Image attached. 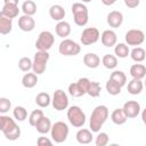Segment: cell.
<instances>
[{
    "mask_svg": "<svg viewBox=\"0 0 146 146\" xmlns=\"http://www.w3.org/2000/svg\"><path fill=\"white\" fill-rule=\"evenodd\" d=\"M0 130L8 140L14 141L21 137V128L18 127L16 121L5 114L0 116Z\"/></svg>",
    "mask_w": 146,
    "mask_h": 146,
    "instance_id": "6da1fadb",
    "label": "cell"
},
{
    "mask_svg": "<svg viewBox=\"0 0 146 146\" xmlns=\"http://www.w3.org/2000/svg\"><path fill=\"white\" fill-rule=\"evenodd\" d=\"M108 108L105 105H98L96 106L90 115L89 120V128L92 132H99L100 128L104 125L106 120L108 119Z\"/></svg>",
    "mask_w": 146,
    "mask_h": 146,
    "instance_id": "7a4b0ae2",
    "label": "cell"
},
{
    "mask_svg": "<svg viewBox=\"0 0 146 146\" xmlns=\"http://www.w3.org/2000/svg\"><path fill=\"white\" fill-rule=\"evenodd\" d=\"M68 132H70V129H68V125L63 122V121H57L52 124L51 127V130H50V136H51V139L57 143V144H62L64 143L67 137H68Z\"/></svg>",
    "mask_w": 146,
    "mask_h": 146,
    "instance_id": "3957f363",
    "label": "cell"
},
{
    "mask_svg": "<svg viewBox=\"0 0 146 146\" xmlns=\"http://www.w3.org/2000/svg\"><path fill=\"white\" fill-rule=\"evenodd\" d=\"M71 10L73 14L74 23L78 26L87 25V23L89 21V16H88V8L86 5H83L82 2H74L72 5Z\"/></svg>",
    "mask_w": 146,
    "mask_h": 146,
    "instance_id": "277c9868",
    "label": "cell"
},
{
    "mask_svg": "<svg viewBox=\"0 0 146 146\" xmlns=\"http://www.w3.org/2000/svg\"><path fill=\"white\" fill-rule=\"evenodd\" d=\"M66 115H67L68 122L75 128H81L86 123V119H87L86 113L82 111V108L80 106L73 105V106L68 107Z\"/></svg>",
    "mask_w": 146,
    "mask_h": 146,
    "instance_id": "5b68a950",
    "label": "cell"
},
{
    "mask_svg": "<svg viewBox=\"0 0 146 146\" xmlns=\"http://www.w3.org/2000/svg\"><path fill=\"white\" fill-rule=\"evenodd\" d=\"M90 84V80L88 78H80L76 82H72L68 86V94L72 97L79 98L87 94Z\"/></svg>",
    "mask_w": 146,
    "mask_h": 146,
    "instance_id": "8992f818",
    "label": "cell"
},
{
    "mask_svg": "<svg viewBox=\"0 0 146 146\" xmlns=\"http://www.w3.org/2000/svg\"><path fill=\"white\" fill-rule=\"evenodd\" d=\"M58 51L63 56H76L81 51V46L71 39H64L58 46Z\"/></svg>",
    "mask_w": 146,
    "mask_h": 146,
    "instance_id": "52a82bcc",
    "label": "cell"
},
{
    "mask_svg": "<svg viewBox=\"0 0 146 146\" xmlns=\"http://www.w3.org/2000/svg\"><path fill=\"white\" fill-rule=\"evenodd\" d=\"M49 60V54L48 51H42V50H38L34 54L33 57V66H32V71L40 75L42 74L46 68H47V63Z\"/></svg>",
    "mask_w": 146,
    "mask_h": 146,
    "instance_id": "ba28073f",
    "label": "cell"
},
{
    "mask_svg": "<svg viewBox=\"0 0 146 146\" xmlns=\"http://www.w3.org/2000/svg\"><path fill=\"white\" fill-rule=\"evenodd\" d=\"M55 42V36L50 31H42L38 35V39L35 41V48L38 50L48 51Z\"/></svg>",
    "mask_w": 146,
    "mask_h": 146,
    "instance_id": "9c48e42d",
    "label": "cell"
},
{
    "mask_svg": "<svg viewBox=\"0 0 146 146\" xmlns=\"http://www.w3.org/2000/svg\"><path fill=\"white\" fill-rule=\"evenodd\" d=\"M68 97L66 95V92L62 89H57L55 90L54 95H52V99H51V104L52 107L56 111H64L68 107Z\"/></svg>",
    "mask_w": 146,
    "mask_h": 146,
    "instance_id": "30bf717a",
    "label": "cell"
},
{
    "mask_svg": "<svg viewBox=\"0 0 146 146\" xmlns=\"http://www.w3.org/2000/svg\"><path fill=\"white\" fill-rule=\"evenodd\" d=\"M124 40L125 43L128 46H133V47H138L141 43H144L145 41V34L141 30L138 29H131L129 30L125 35H124Z\"/></svg>",
    "mask_w": 146,
    "mask_h": 146,
    "instance_id": "8fae6325",
    "label": "cell"
},
{
    "mask_svg": "<svg viewBox=\"0 0 146 146\" xmlns=\"http://www.w3.org/2000/svg\"><path fill=\"white\" fill-rule=\"evenodd\" d=\"M100 38V33L98 31V29L96 27H86L80 36V41L82 44L84 46H90L96 43Z\"/></svg>",
    "mask_w": 146,
    "mask_h": 146,
    "instance_id": "7c38bea8",
    "label": "cell"
},
{
    "mask_svg": "<svg viewBox=\"0 0 146 146\" xmlns=\"http://www.w3.org/2000/svg\"><path fill=\"white\" fill-rule=\"evenodd\" d=\"M123 111L127 114L128 119L137 117L140 114V104L136 100H128L123 104Z\"/></svg>",
    "mask_w": 146,
    "mask_h": 146,
    "instance_id": "4fadbf2b",
    "label": "cell"
},
{
    "mask_svg": "<svg viewBox=\"0 0 146 146\" xmlns=\"http://www.w3.org/2000/svg\"><path fill=\"white\" fill-rule=\"evenodd\" d=\"M100 41H102L103 46L111 48V47H114L116 44L117 35L113 30H105L100 35Z\"/></svg>",
    "mask_w": 146,
    "mask_h": 146,
    "instance_id": "5bb4252c",
    "label": "cell"
},
{
    "mask_svg": "<svg viewBox=\"0 0 146 146\" xmlns=\"http://www.w3.org/2000/svg\"><path fill=\"white\" fill-rule=\"evenodd\" d=\"M123 14L119 10H112L107 14V24L113 27V29H117L122 25L123 23Z\"/></svg>",
    "mask_w": 146,
    "mask_h": 146,
    "instance_id": "9a60e30c",
    "label": "cell"
},
{
    "mask_svg": "<svg viewBox=\"0 0 146 146\" xmlns=\"http://www.w3.org/2000/svg\"><path fill=\"white\" fill-rule=\"evenodd\" d=\"M18 27L23 32H31L35 27V21L30 15H22L18 18Z\"/></svg>",
    "mask_w": 146,
    "mask_h": 146,
    "instance_id": "2e32d148",
    "label": "cell"
},
{
    "mask_svg": "<svg viewBox=\"0 0 146 146\" xmlns=\"http://www.w3.org/2000/svg\"><path fill=\"white\" fill-rule=\"evenodd\" d=\"M75 138H76V141L79 144H82V145H88L94 139V136H92V131L90 129H80L78 130L76 135H75Z\"/></svg>",
    "mask_w": 146,
    "mask_h": 146,
    "instance_id": "e0dca14e",
    "label": "cell"
},
{
    "mask_svg": "<svg viewBox=\"0 0 146 146\" xmlns=\"http://www.w3.org/2000/svg\"><path fill=\"white\" fill-rule=\"evenodd\" d=\"M55 31H56V34H57L58 36H60V38H63V39H66V36H68V35L71 34L72 29H71V25H70L68 22H66V21H60V22H58V23L56 24Z\"/></svg>",
    "mask_w": 146,
    "mask_h": 146,
    "instance_id": "ac0fdd59",
    "label": "cell"
},
{
    "mask_svg": "<svg viewBox=\"0 0 146 146\" xmlns=\"http://www.w3.org/2000/svg\"><path fill=\"white\" fill-rule=\"evenodd\" d=\"M65 9L64 7H62L60 5H52L50 8H49V16L51 17V19L54 21H57V22H60V21H64V17H65Z\"/></svg>",
    "mask_w": 146,
    "mask_h": 146,
    "instance_id": "d6986e66",
    "label": "cell"
},
{
    "mask_svg": "<svg viewBox=\"0 0 146 146\" xmlns=\"http://www.w3.org/2000/svg\"><path fill=\"white\" fill-rule=\"evenodd\" d=\"M83 64L89 68H97L100 65V58L97 54L88 52L83 56Z\"/></svg>",
    "mask_w": 146,
    "mask_h": 146,
    "instance_id": "ffe728a7",
    "label": "cell"
},
{
    "mask_svg": "<svg viewBox=\"0 0 146 146\" xmlns=\"http://www.w3.org/2000/svg\"><path fill=\"white\" fill-rule=\"evenodd\" d=\"M111 120H112V122H113L114 124H116V125H122V124H124V123L127 122L128 116H127V114L124 113L123 108H115V110L112 112V114H111Z\"/></svg>",
    "mask_w": 146,
    "mask_h": 146,
    "instance_id": "44dd1931",
    "label": "cell"
},
{
    "mask_svg": "<svg viewBox=\"0 0 146 146\" xmlns=\"http://www.w3.org/2000/svg\"><path fill=\"white\" fill-rule=\"evenodd\" d=\"M36 83H38V74H35L34 72H27L22 78V84L24 88L27 89L34 88Z\"/></svg>",
    "mask_w": 146,
    "mask_h": 146,
    "instance_id": "7402d4cb",
    "label": "cell"
},
{
    "mask_svg": "<svg viewBox=\"0 0 146 146\" xmlns=\"http://www.w3.org/2000/svg\"><path fill=\"white\" fill-rule=\"evenodd\" d=\"M127 89H128V92H129L130 95L136 96V95H139V94L143 91V89H144V83H143V81L139 80V79H132L131 81L128 82Z\"/></svg>",
    "mask_w": 146,
    "mask_h": 146,
    "instance_id": "603a6c76",
    "label": "cell"
},
{
    "mask_svg": "<svg viewBox=\"0 0 146 146\" xmlns=\"http://www.w3.org/2000/svg\"><path fill=\"white\" fill-rule=\"evenodd\" d=\"M19 14V8L17 5H3L0 15L8 18H16Z\"/></svg>",
    "mask_w": 146,
    "mask_h": 146,
    "instance_id": "cb8c5ba5",
    "label": "cell"
},
{
    "mask_svg": "<svg viewBox=\"0 0 146 146\" xmlns=\"http://www.w3.org/2000/svg\"><path fill=\"white\" fill-rule=\"evenodd\" d=\"M130 75L132 76V79H139L143 80L146 76V66L143 64H133L130 67Z\"/></svg>",
    "mask_w": 146,
    "mask_h": 146,
    "instance_id": "d4e9b609",
    "label": "cell"
},
{
    "mask_svg": "<svg viewBox=\"0 0 146 146\" xmlns=\"http://www.w3.org/2000/svg\"><path fill=\"white\" fill-rule=\"evenodd\" d=\"M51 127H52V124H51L50 119L47 117V116H43V117H41V120L36 123L35 129H36V131H38L39 133H41V135H46V133L50 132Z\"/></svg>",
    "mask_w": 146,
    "mask_h": 146,
    "instance_id": "484cf974",
    "label": "cell"
},
{
    "mask_svg": "<svg viewBox=\"0 0 146 146\" xmlns=\"http://www.w3.org/2000/svg\"><path fill=\"white\" fill-rule=\"evenodd\" d=\"M13 30V19L0 15V33L2 35L9 34Z\"/></svg>",
    "mask_w": 146,
    "mask_h": 146,
    "instance_id": "4316f807",
    "label": "cell"
},
{
    "mask_svg": "<svg viewBox=\"0 0 146 146\" xmlns=\"http://www.w3.org/2000/svg\"><path fill=\"white\" fill-rule=\"evenodd\" d=\"M114 54L116 57L119 58H127L128 56H130V49L129 46L127 43H116L114 46Z\"/></svg>",
    "mask_w": 146,
    "mask_h": 146,
    "instance_id": "83f0119b",
    "label": "cell"
},
{
    "mask_svg": "<svg viewBox=\"0 0 146 146\" xmlns=\"http://www.w3.org/2000/svg\"><path fill=\"white\" fill-rule=\"evenodd\" d=\"M130 57L136 63H141L146 58V51L141 47H135L132 50H130Z\"/></svg>",
    "mask_w": 146,
    "mask_h": 146,
    "instance_id": "f1b7e54d",
    "label": "cell"
},
{
    "mask_svg": "<svg viewBox=\"0 0 146 146\" xmlns=\"http://www.w3.org/2000/svg\"><path fill=\"white\" fill-rule=\"evenodd\" d=\"M50 103H51V98L48 92H39L35 97V104L41 108L48 107Z\"/></svg>",
    "mask_w": 146,
    "mask_h": 146,
    "instance_id": "f546056e",
    "label": "cell"
},
{
    "mask_svg": "<svg viewBox=\"0 0 146 146\" xmlns=\"http://www.w3.org/2000/svg\"><path fill=\"white\" fill-rule=\"evenodd\" d=\"M102 64L108 70H114L117 66V57L112 54H106L102 59Z\"/></svg>",
    "mask_w": 146,
    "mask_h": 146,
    "instance_id": "4dcf8cb0",
    "label": "cell"
},
{
    "mask_svg": "<svg viewBox=\"0 0 146 146\" xmlns=\"http://www.w3.org/2000/svg\"><path fill=\"white\" fill-rule=\"evenodd\" d=\"M22 11L24 15H30V16H33L35 13H36V5L34 1L32 0H25L22 5Z\"/></svg>",
    "mask_w": 146,
    "mask_h": 146,
    "instance_id": "1f68e13d",
    "label": "cell"
},
{
    "mask_svg": "<svg viewBox=\"0 0 146 146\" xmlns=\"http://www.w3.org/2000/svg\"><path fill=\"white\" fill-rule=\"evenodd\" d=\"M105 88H106V91H107L110 95H112V96L119 95V94L121 92V89H122V87H121L119 83H116L115 81H113L112 79H108V80H107Z\"/></svg>",
    "mask_w": 146,
    "mask_h": 146,
    "instance_id": "d6a6232c",
    "label": "cell"
},
{
    "mask_svg": "<svg viewBox=\"0 0 146 146\" xmlns=\"http://www.w3.org/2000/svg\"><path fill=\"white\" fill-rule=\"evenodd\" d=\"M110 79H112L113 81H115L116 83H119L121 87H124L125 83H127V75L122 71H113L111 73Z\"/></svg>",
    "mask_w": 146,
    "mask_h": 146,
    "instance_id": "836d02e7",
    "label": "cell"
},
{
    "mask_svg": "<svg viewBox=\"0 0 146 146\" xmlns=\"http://www.w3.org/2000/svg\"><path fill=\"white\" fill-rule=\"evenodd\" d=\"M13 116L15 117L16 121H24L26 117H27V111L25 107L23 106H16L14 110H13Z\"/></svg>",
    "mask_w": 146,
    "mask_h": 146,
    "instance_id": "e575fe53",
    "label": "cell"
},
{
    "mask_svg": "<svg viewBox=\"0 0 146 146\" xmlns=\"http://www.w3.org/2000/svg\"><path fill=\"white\" fill-rule=\"evenodd\" d=\"M44 114H43V111L42 110H34L31 112V114L29 115V123L30 125L32 127H35L36 123L41 120V117H43Z\"/></svg>",
    "mask_w": 146,
    "mask_h": 146,
    "instance_id": "d590c367",
    "label": "cell"
},
{
    "mask_svg": "<svg viewBox=\"0 0 146 146\" xmlns=\"http://www.w3.org/2000/svg\"><path fill=\"white\" fill-rule=\"evenodd\" d=\"M33 66V60L30 57H22L18 60V68L22 72H29L30 70H32Z\"/></svg>",
    "mask_w": 146,
    "mask_h": 146,
    "instance_id": "8d00e7d4",
    "label": "cell"
},
{
    "mask_svg": "<svg viewBox=\"0 0 146 146\" xmlns=\"http://www.w3.org/2000/svg\"><path fill=\"white\" fill-rule=\"evenodd\" d=\"M100 91H102V87L100 84L97 82V81H90V84H89V88H88V91L87 94L90 96V97H98L100 95Z\"/></svg>",
    "mask_w": 146,
    "mask_h": 146,
    "instance_id": "74e56055",
    "label": "cell"
},
{
    "mask_svg": "<svg viewBox=\"0 0 146 146\" xmlns=\"http://www.w3.org/2000/svg\"><path fill=\"white\" fill-rule=\"evenodd\" d=\"M110 143V137L106 132H99L95 139L96 146H106Z\"/></svg>",
    "mask_w": 146,
    "mask_h": 146,
    "instance_id": "f35d334b",
    "label": "cell"
},
{
    "mask_svg": "<svg viewBox=\"0 0 146 146\" xmlns=\"http://www.w3.org/2000/svg\"><path fill=\"white\" fill-rule=\"evenodd\" d=\"M10 108H11V102L6 97H1L0 98V113L5 114L9 112Z\"/></svg>",
    "mask_w": 146,
    "mask_h": 146,
    "instance_id": "ab89813d",
    "label": "cell"
},
{
    "mask_svg": "<svg viewBox=\"0 0 146 146\" xmlns=\"http://www.w3.org/2000/svg\"><path fill=\"white\" fill-rule=\"evenodd\" d=\"M52 141L54 140H51V139H49L48 137H39L38 138V140H36V144L39 145V146H46V145H52Z\"/></svg>",
    "mask_w": 146,
    "mask_h": 146,
    "instance_id": "60d3db41",
    "label": "cell"
},
{
    "mask_svg": "<svg viewBox=\"0 0 146 146\" xmlns=\"http://www.w3.org/2000/svg\"><path fill=\"white\" fill-rule=\"evenodd\" d=\"M140 3V0H124V5L128 8H137Z\"/></svg>",
    "mask_w": 146,
    "mask_h": 146,
    "instance_id": "b9f144b4",
    "label": "cell"
},
{
    "mask_svg": "<svg viewBox=\"0 0 146 146\" xmlns=\"http://www.w3.org/2000/svg\"><path fill=\"white\" fill-rule=\"evenodd\" d=\"M100 1H102V3L105 5V6H112V5H114L117 0H100Z\"/></svg>",
    "mask_w": 146,
    "mask_h": 146,
    "instance_id": "7bdbcfd3",
    "label": "cell"
},
{
    "mask_svg": "<svg viewBox=\"0 0 146 146\" xmlns=\"http://www.w3.org/2000/svg\"><path fill=\"white\" fill-rule=\"evenodd\" d=\"M3 5H17L18 6V0H3Z\"/></svg>",
    "mask_w": 146,
    "mask_h": 146,
    "instance_id": "ee69618b",
    "label": "cell"
},
{
    "mask_svg": "<svg viewBox=\"0 0 146 146\" xmlns=\"http://www.w3.org/2000/svg\"><path fill=\"white\" fill-rule=\"evenodd\" d=\"M141 120H143V123L146 125V107L141 111Z\"/></svg>",
    "mask_w": 146,
    "mask_h": 146,
    "instance_id": "f6af8a7d",
    "label": "cell"
},
{
    "mask_svg": "<svg viewBox=\"0 0 146 146\" xmlns=\"http://www.w3.org/2000/svg\"><path fill=\"white\" fill-rule=\"evenodd\" d=\"M81 1H82V2H86V3H87V2H91L92 0H81Z\"/></svg>",
    "mask_w": 146,
    "mask_h": 146,
    "instance_id": "bcb514c9",
    "label": "cell"
},
{
    "mask_svg": "<svg viewBox=\"0 0 146 146\" xmlns=\"http://www.w3.org/2000/svg\"><path fill=\"white\" fill-rule=\"evenodd\" d=\"M144 87H145V88H146V80H145V81H144Z\"/></svg>",
    "mask_w": 146,
    "mask_h": 146,
    "instance_id": "7dc6e473",
    "label": "cell"
}]
</instances>
